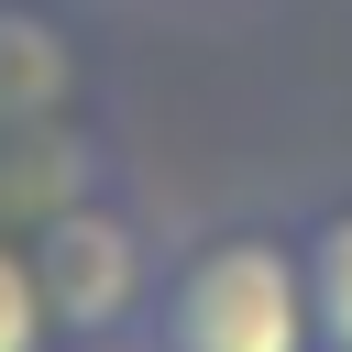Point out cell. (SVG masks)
Wrapping results in <instances>:
<instances>
[{"label":"cell","instance_id":"1","mask_svg":"<svg viewBox=\"0 0 352 352\" xmlns=\"http://www.w3.org/2000/svg\"><path fill=\"white\" fill-rule=\"evenodd\" d=\"M132 352H308L297 231H264V220L187 231L154 264V297L132 319Z\"/></svg>","mask_w":352,"mask_h":352},{"label":"cell","instance_id":"3","mask_svg":"<svg viewBox=\"0 0 352 352\" xmlns=\"http://www.w3.org/2000/svg\"><path fill=\"white\" fill-rule=\"evenodd\" d=\"M77 88H88V66H77L66 22L33 0H0V132H66Z\"/></svg>","mask_w":352,"mask_h":352},{"label":"cell","instance_id":"5","mask_svg":"<svg viewBox=\"0 0 352 352\" xmlns=\"http://www.w3.org/2000/svg\"><path fill=\"white\" fill-rule=\"evenodd\" d=\"M0 352H66L55 341V308H44V275H33V242L0 231Z\"/></svg>","mask_w":352,"mask_h":352},{"label":"cell","instance_id":"4","mask_svg":"<svg viewBox=\"0 0 352 352\" xmlns=\"http://www.w3.org/2000/svg\"><path fill=\"white\" fill-rule=\"evenodd\" d=\"M297 264H308V352H352V198H330L297 231Z\"/></svg>","mask_w":352,"mask_h":352},{"label":"cell","instance_id":"2","mask_svg":"<svg viewBox=\"0 0 352 352\" xmlns=\"http://www.w3.org/2000/svg\"><path fill=\"white\" fill-rule=\"evenodd\" d=\"M33 275H44V308H55V341L66 352H132V319L154 297V231L121 209V187H88L66 209H44L33 231Z\"/></svg>","mask_w":352,"mask_h":352}]
</instances>
